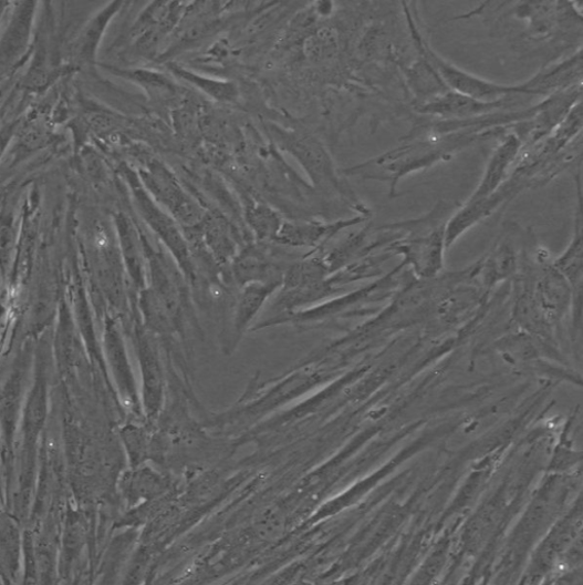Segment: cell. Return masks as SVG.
Segmentation results:
<instances>
[{
	"label": "cell",
	"instance_id": "cell-1",
	"mask_svg": "<svg viewBox=\"0 0 583 585\" xmlns=\"http://www.w3.org/2000/svg\"><path fill=\"white\" fill-rule=\"evenodd\" d=\"M454 206L441 202L426 216L397 224L407 236L404 240L392 244L391 249L405 255L406 261L425 277L434 276L444 267L446 246V228L448 215H452Z\"/></svg>",
	"mask_w": 583,
	"mask_h": 585
},
{
	"label": "cell",
	"instance_id": "cell-2",
	"mask_svg": "<svg viewBox=\"0 0 583 585\" xmlns=\"http://www.w3.org/2000/svg\"><path fill=\"white\" fill-rule=\"evenodd\" d=\"M270 131L281 148L300 163L316 188L326 193H336L346 198L361 215H371L367 206L357 199L347 183L342 179L332 156L315 136L284 131L275 126Z\"/></svg>",
	"mask_w": 583,
	"mask_h": 585
},
{
	"label": "cell",
	"instance_id": "cell-3",
	"mask_svg": "<svg viewBox=\"0 0 583 585\" xmlns=\"http://www.w3.org/2000/svg\"><path fill=\"white\" fill-rule=\"evenodd\" d=\"M137 175L144 189L176 223L195 226L202 222V209L165 164L156 160L150 161Z\"/></svg>",
	"mask_w": 583,
	"mask_h": 585
},
{
	"label": "cell",
	"instance_id": "cell-4",
	"mask_svg": "<svg viewBox=\"0 0 583 585\" xmlns=\"http://www.w3.org/2000/svg\"><path fill=\"white\" fill-rule=\"evenodd\" d=\"M420 48L449 91L483 102H496L514 96H532L524 84L502 85L471 75L431 50L423 35Z\"/></svg>",
	"mask_w": 583,
	"mask_h": 585
},
{
	"label": "cell",
	"instance_id": "cell-5",
	"mask_svg": "<svg viewBox=\"0 0 583 585\" xmlns=\"http://www.w3.org/2000/svg\"><path fill=\"white\" fill-rule=\"evenodd\" d=\"M523 96L509 98L496 102H483L468 98L454 91L434 98L423 104L414 105L417 113L439 117L450 122L477 120L493 115L501 109L518 104Z\"/></svg>",
	"mask_w": 583,
	"mask_h": 585
},
{
	"label": "cell",
	"instance_id": "cell-6",
	"mask_svg": "<svg viewBox=\"0 0 583 585\" xmlns=\"http://www.w3.org/2000/svg\"><path fill=\"white\" fill-rule=\"evenodd\" d=\"M127 185L131 189L135 207L138 214L147 224L178 256L186 255V244L180 236L177 224L171 215L157 204L153 197L144 189L136 172L126 170L124 172Z\"/></svg>",
	"mask_w": 583,
	"mask_h": 585
},
{
	"label": "cell",
	"instance_id": "cell-7",
	"mask_svg": "<svg viewBox=\"0 0 583 585\" xmlns=\"http://www.w3.org/2000/svg\"><path fill=\"white\" fill-rule=\"evenodd\" d=\"M522 148L523 144L518 134L510 133L506 135L493 152L478 188L467 202L478 203L494 195L503 185Z\"/></svg>",
	"mask_w": 583,
	"mask_h": 585
},
{
	"label": "cell",
	"instance_id": "cell-8",
	"mask_svg": "<svg viewBox=\"0 0 583 585\" xmlns=\"http://www.w3.org/2000/svg\"><path fill=\"white\" fill-rule=\"evenodd\" d=\"M532 96H551L582 85V49L569 59L551 64L523 83Z\"/></svg>",
	"mask_w": 583,
	"mask_h": 585
},
{
	"label": "cell",
	"instance_id": "cell-9",
	"mask_svg": "<svg viewBox=\"0 0 583 585\" xmlns=\"http://www.w3.org/2000/svg\"><path fill=\"white\" fill-rule=\"evenodd\" d=\"M369 215H358L332 224L323 223H283L277 239L289 245H313L330 238L344 229L366 223Z\"/></svg>",
	"mask_w": 583,
	"mask_h": 585
},
{
	"label": "cell",
	"instance_id": "cell-10",
	"mask_svg": "<svg viewBox=\"0 0 583 585\" xmlns=\"http://www.w3.org/2000/svg\"><path fill=\"white\" fill-rule=\"evenodd\" d=\"M576 207L574 230L571 243L561 258L554 264V269L575 289L581 290L582 284V240H583V207L581 172L575 174Z\"/></svg>",
	"mask_w": 583,
	"mask_h": 585
},
{
	"label": "cell",
	"instance_id": "cell-11",
	"mask_svg": "<svg viewBox=\"0 0 583 585\" xmlns=\"http://www.w3.org/2000/svg\"><path fill=\"white\" fill-rule=\"evenodd\" d=\"M125 4L122 2L107 4L84 28L77 44L79 59L84 63H94L103 35L114 18Z\"/></svg>",
	"mask_w": 583,
	"mask_h": 585
},
{
	"label": "cell",
	"instance_id": "cell-12",
	"mask_svg": "<svg viewBox=\"0 0 583 585\" xmlns=\"http://www.w3.org/2000/svg\"><path fill=\"white\" fill-rule=\"evenodd\" d=\"M168 69L179 81L189 83L218 102L232 103L239 98V90L233 82L202 76L199 75V73L176 63H168Z\"/></svg>",
	"mask_w": 583,
	"mask_h": 585
},
{
	"label": "cell",
	"instance_id": "cell-13",
	"mask_svg": "<svg viewBox=\"0 0 583 585\" xmlns=\"http://www.w3.org/2000/svg\"><path fill=\"white\" fill-rule=\"evenodd\" d=\"M29 7L30 4H25V9L15 12L11 25L0 42V66L12 62L27 43L32 16V9H28Z\"/></svg>",
	"mask_w": 583,
	"mask_h": 585
},
{
	"label": "cell",
	"instance_id": "cell-14",
	"mask_svg": "<svg viewBox=\"0 0 583 585\" xmlns=\"http://www.w3.org/2000/svg\"><path fill=\"white\" fill-rule=\"evenodd\" d=\"M101 66L113 73V75L133 82L152 92H174L175 89L174 82L163 72L148 69H123L104 64H101Z\"/></svg>",
	"mask_w": 583,
	"mask_h": 585
},
{
	"label": "cell",
	"instance_id": "cell-15",
	"mask_svg": "<svg viewBox=\"0 0 583 585\" xmlns=\"http://www.w3.org/2000/svg\"><path fill=\"white\" fill-rule=\"evenodd\" d=\"M244 217L249 227L262 239L277 238L283 224L274 209L259 202H250L246 206Z\"/></svg>",
	"mask_w": 583,
	"mask_h": 585
},
{
	"label": "cell",
	"instance_id": "cell-16",
	"mask_svg": "<svg viewBox=\"0 0 583 585\" xmlns=\"http://www.w3.org/2000/svg\"><path fill=\"white\" fill-rule=\"evenodd\" d=\"M304 54L313 62L333 59L340 50V37L333 27L317 29L304 42Z\"/></svg>",
	"mask_w": 583,
	"mask_h": 585
},
{
	"label": "cell",
	"instance_id": "cell-17",
	"mask_svg": "<svg viewBox=\"0 0 583 585\" xmlns=\"http://www.w3.org/2000/svg\"><path fill=\"white\" fill-rule=\"evenodd\" d=\"M18 540L17 530L11 524L0 527V555L13 568L18 562Z\"/></svg>",
	"mask_w": 583,
	"mask_h": 585
},
{
	"label": "cell",
	"instance_id": "cell-18",
	"mask_svg": "<svg viewBox=\"0 0 583 585\" xmlns=\"http://www.w3.org/2000/svg\"><path fill=\"white\" fill-rule=\"evenodd\" d=\"M6 6H7V4H4V3H0V18H2V14H3V12H4V7H6Z\"/></svg>",
	"mask_w": 583,
	"mask_h": 585
}]
</instances>
